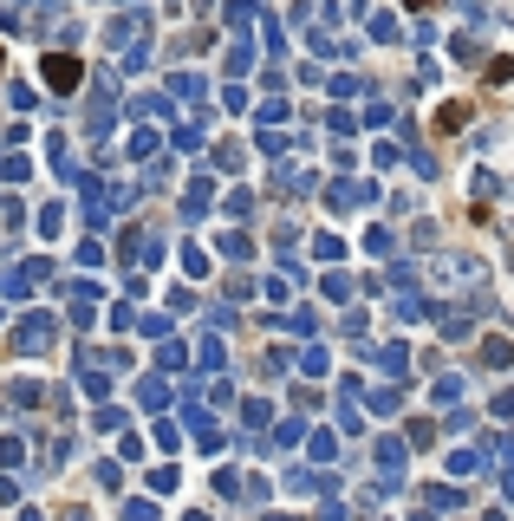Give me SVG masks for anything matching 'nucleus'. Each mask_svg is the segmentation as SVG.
<instances>
[{"label":"nucleus","mask_w":514,"mask_h":521,"mask_svg":"<svg viewBox=\"0 0 514 521\" xmlns=\"http://www.w3.org/2000/svg\"><path fill=\"white\" fill-rule=\"evenodd\" d=\"M78 78H85V66H78L72 52H52V59H46V85H52V92H72Z\"/></svg>","instance_id":"nucleus-1"},{"label":"nucleus","mask_w":514,"mask_h":521,"mask_svg":"<svg viewBox=\"0 0 514 521\" xmlns=\"http://www.w3.org/2000/svg\"><path fill=\"white\" fill-rule=\"evenodd\" d=\"M463 124H469V104H443V112H437V137L463 130Z\"/></svg>","instance_id":"nucleus-2"}]
</instances>
